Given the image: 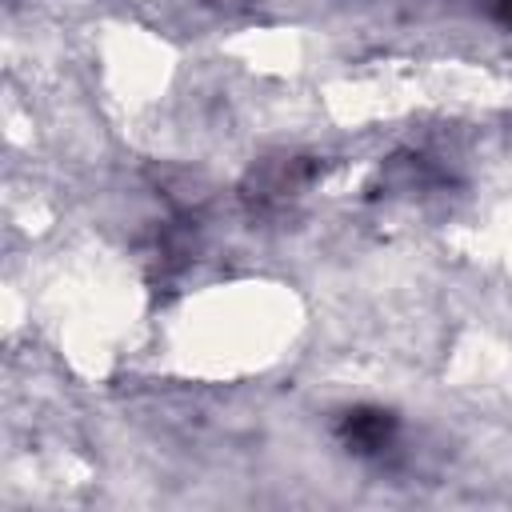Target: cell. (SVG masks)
<instances>
[{
    "label": "cell",
    "mask_w": 512,
    "mask_h": 512,
    "mask_svg": "<svg viewBox=\"0 0 512 512\" xmlns=\"http://www.w3.org/2000/svg\"><path fill=\"white\" fill-rule=\"evenodd\" d=\"M396 436V416L388 408H348L340 416V440L356 456H376L392 444Z\"/></svg>",
    "instance_id": "obj_1"
},
{
    "label": "cell",
    "mask_w": 512,
    "mask_h": 512,
    "mask_svg": "<svg viewBox=\"0 0 512 512\" xmlns=\"http://www.w3.org/2000/svg\"><path fill=\"white\" fill-rule=\"evenodd\" d=\"M496 12H500V20H504V24H512V0H500V8H496Z\"/></svg>",
    "instance_id": "obj_2"
}]
</instances>
